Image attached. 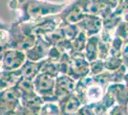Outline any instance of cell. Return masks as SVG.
<instances>
[{"label":"cell","mask_w":128,"mask_h":115,"mask_svg":"<svg viewBox=\"0 0 128 115\" xmlns=\"http://www.w3.org/2000/svg\"><path fill=\"white\" fill-rule=\"evenodd\" d=\"M40 72L48 74L52 77H56L60 75V70H59V64L58 62L56 61H52V60L45 59L42 60V64H41V69Z\"/></svg>","instance_id":"20"},{"label":"cell","mask_w":128,"mask_h":115,"mask_svg":"<svg viewBox=\"0 0 128 115\" xmlns=\"http://www.w3.org/2000/svg\"><path fill=\"white\" fill-rule=\"evenodd\" d=\"M39 115H61L58 102L56 101L44 102L39 110Z\"/></svg>","instance_id":"21"},{"label":"cell","mask_w":128,"mask_h":115,"mask_svg":"<svg viewBox=\"0 0 128 115\" xmlns=\"http://www.w3.org/2000/svg\"><path fill=\"white\" fill-rule=\"evenodd\" d=\"M127 71V68L126 66L122 64L120 67H118L116 70H105L102 73L96 75V76H93L96 79L98 82H100V83L104 84L108 86L109 84L111 83H116V82H122L124 76H125V73Z\"/></svg>","instance_id":"14"},{"label":"cell","mask_w":128,"mask_h":115,"mask_svg":"<svg viewBox=\"0 0 128 115\" xmlns=\"http://www.w3.org/2000/svg\"><path fill=\"white\" fill-rule=\"evenodd\" d=\"M108 115H128V106L115 104L107 112Z\"/></svg>","instance_id":"29"},{"label":"cell","mask_w":128,"mask_h":115,"mask_svg":"<svg viewBox=\"0 0 128 115\" xmlns=\"http://www.w3.org/2000/svg\"><path fill=\"white\" fill-rule=\"evenodd\" d=\"M67 1L61 3L48 0H9L8 8L17 13V21L32 22L49 15L59 14Z\"/></svg>","instance_id":"1"},{"label":"cell","mask_w":128,"mask_h":115,"mask_svg":"<svg viewBox=\"0 0 128 115\" xmlns=\"http://www.w3.org/2000/svg\"><path fill=\"white\" fill-rule=\"evenodd\" d=\"M76 85V81L67 74H60L56 78L54 84V98L59 102L66 96L74 93Z\"/></svg>","instance_id":"11"},{"label":"cell","mask_w":128,"mask_h":115,"mask_svg":"<svg viewBox=\"0 0 128 115\" xmlns=\"http://www.w3.org/2000/svg\"><path fill=\"white\" fill-rule=\"evenodd\" d=\"M21 77V73L18 70H14V71H7V70H2L0 73V90L5 89L8 87L14 86L16 82Z\"/></svg>","instance_id":"18"},{"label":"cell","mask_w":128,"mask_h":115,"mask_svg":"<svg viewBox=\"0 0 128 115\" xmlns=\"http://www.w3.org/2000/svg\"><path fill=\"white\" fill-rule=\"evenodd\" d=\"M60 23L61 18L59 17V14L49 15L36 21L30 22L32 32L36 37H45L51 34L59 27Z\"/></svg>","instance_id":"8"},{"label":"cell","mask_w":128,"mask_h":115,"mask_svg":"<svg viewBox=\"0 0 128 115\" xmlns=\"http://www.w3.org/2000/svg\"><path fill=\"white\" fill-rule=\"evenodd\" d=\"M122 58L123 64L128 69V38L123 41L122 49Z\"/></svg>","instance_id":"30"},{"label":"cell","mask_w":128,"mask_h":115,"mask_svg":"<svg viewBox=\"0 0 128 115\" xmlns=\"http://www.w3.org/2000/svg\"><path fill=\"white\" fill-rule=\"evenodd\" d=\"M9 34L8 30H0V60L7 50L9 49Z\"/></svg>","instance_id":"26"},{"label":"cell","mask_w":128,"mask_h":115,"mask_svg":"<svg viewBox=\"0 0 128 115\" xmlns=\"http://www.w3.org/2000/svg\"><path fill=\"white\" fill-rule=\"evenodd\" d=\"M9 47L26 52L34 44L36 36L34 34L30 22L14 21L8 29Z\"/></svg>","instance_id":"2"},{"label":"cell","mask_w":128,"mask_h":115,"mask_svg":"<svg viewBox=\"0 0 128 115\" xmlns=\"http://www.w3.org/2000/svg\"><path fill=\"white\" fill-rule=\"evenodd\" d=\"M51 46L52 45L49 43L48 40L44 37H38L34 44L25 52L27 60L34 61H40L45 60Z\"/></svg>","instance_id":"13"},{"label":"cell","mask_w":128,"mask_h":115,"mask_svg":"<svg viewBox=\"0 0 128 115\" xmlns=\"http://www.w3.org/2000/svg\"><path fill=\"white\" fill-rule=\"evenodd\" d=\"M105 63H104V60L102 59H96V60H93L90 62V74L91 76H96L105 71Z\"/></svg>","instance_id":"24"},{"label":"cell","mask_w":128,"mask_h":115,"mask_svg":"<svg viewBox=\"0 0 128 115\" xmlns=\"http://www.w3.org/2000/svg\"><path fill=\"white\" fill-rule=\"evenodd\" d=\"M19 92L21 101L20 115H39V110L44 101L36 93L34 87L25 89Z\"/></svg>","instance_id":"6"},{"label":"cell","mask_w":128,"mask_h":115,"mask_svg":"<svg viewBox=\"0 0 128 115\" xmlns=\"http://www.w3.org/2000/svg\"><path fill=\"white\" fill-rule=\"evenodd\" d=\"M114 36L118 37L122 39L125 40L128 38V23L126 21H124L123 19H122L120 23L117 25V27L115 29V33Z\"/></svg>","instance_id":"25"},{"label":"cell","mask_w":128,"mask_h":115,"mask_svg":"<svg viewBox=\"0 0 128 115\" xmlns=\"http://www.w3.org/2000/svg\"><path fill=\"white\" fill-rule=\"evenodd\" d=\"M87 38H88L87 35L84 32L80 31V33L78 34V36L73 40H71L72 50L73 51H76V52H83L86 41H87Z\"/></svg>","instance_id":"22"},{"label":"cell","mask_w":128,"mask_h":115,"mask_svg":"<svg viewBox=\"0 0 128 115\" xmlns=\"http://www.w3.org/2000/svg\"><path fill=\"white\" fill-rule=\"evenodd\" d=\"M34 86L36 91V93L43 99L44 102L47 101H56L54 98V84H56V78L45 74L42 72H39L36 78L32 80Z\"/></svg>","instance_id":"7"},{"label":"cell","mask_w":128,"mask_h":115,"mask_svg":"<svg viewBox=\"0 0 128 115\" xmlns=\"http://www.w3.org/2000/svg\"><path fill=\"white\" fill-rule=\"evenodd\" d=\"M63 53L64 52H62L61 50H59L56 46L52 45V46L50 47V49H49L48 55L46 57V59L52 60V61L58 62L59 60H60V59H61L62 55H63Z\"/></svg>","instance_id":"28"},{"label":"cell","mask_w":128,"mask_h":115,"mask_svg":"<svg viewBox=\"0 0 128 115\" xmlns=\"http://www.w3.org/2000/svg\"><path fill=\"white\" fill-rule=\"evenodd\" d=\"M80 31L84 32L87 35V37L98 35L102 31L103 21L102 17L96 15H91V14H85L83 17L80 21L76 23Z\"/></svg>","instance_id":"12"},{"label":"cell","mask_w":128,"mask_h":115,"mask_svg":"<svg viewBox=\"0 0 128 115\" xmlns=\"http://www.w3.org/2000/svg\"><path fill=\"white\" fill-rule=\"evenodd\" d=\"M58 104L61 115H75L82 105V103L74 92L60 100Z\"/></svg>","instance_id":"15"},{"label":"cell","mask_w":128,"mask_h":115,"mask_svg":"<svg viewBox=\"0 0 128 115\" xmlns=\"http://www.w3.org/2000/svg\"><path fill=\"white\" fill-rule=\"evenodd\" d=\"M2 72V67H1V63H0V73Z\"/></svg>","instance_id":"34"},{"label":"cell","mask_w":128,"mask_h":115,"mask_svg":"<svg viewBox=\"0 0 128 115\" xmlns=\"http://www.w3.org/2000/svg\"><path fill=\"white\" fill-rule=\"evenodd\" d=\"M107 86L98 82L91 75L76 81L75 93L78 97L82 104L96 103L103 97Z\"/></svg>","instance_id":"3"},{"label":"cell","mask_w":128,"mask_h":115,"mask_svg":"<svg viewBox=\"0 0 128 115\" xmlns=\"http://www.w3.org/2000/svg\"><path fill=\"white\" fill-rule=\"evenodd\" d=\"M9 26H10V24H7L0 19V30H8Z\"/></svg>","instance_id":"31"},{"label":"cell","mask_w":128,"mask_h":115,"mask_svg":"<svg viewBox=\"0 0 128 115\" xmlns=\"http://www.w3.org/2000/svg\"><path fill=\"white\" fill-rule=\"evenodd\" d=\"M98 41H100L98 35L91 36L87 38L83 54L85 59L89 62L98 59Z\"/></svg>","instance_id":"17"},{"label":"cell","mask_w":128,"mask_h":115,"mask_svg":"<svg viewBox=\"0 0 128 115\" xmlns=\"http://www.w3.org/2000/svg\"><path fill=\"white\" fill-rule=\"evenodd\" d=\"M85 15L80 0H69L59 13L62 24H76Z\"/></svg>","instance_id":"9"},{"label":"cell","mask_w":128,"mask_h":115,"mask_svg":"<svg viewBox=\"0 0 128 115\" xmlns=\"http://www.w3.org/2000/svg\"><path fill=\"white\" fill-rule=\"evenodd\" d=\"M26 60L27 57L24 51L9 48L4 53L0 60V63L2 70L14 71V70H18Z\"/></svg>","instance_id":"10"},{"label":"cell","mask_w":128,"mask_h":115,"mask_svg":"<svg viewBox=\"0 0 128 115\" xmlns=\"http://www.w3.org/2000/svg\"><path fill=\"white\" fill-rule=\"evenodd\" d=\"M41 64H42V60L34 61V60H27L24 62V64L19 68L21 76L28 78V79H31V80H34L36 78V76L40 72Z\"/></svg>","instance_id":"19"},{"label":"cell","mask_w":128,"mask_h":115,"mask_svg":"<svg viewBox=\"0 0 128 115\" xmlns=\"http://www.w3.org/2000/svg\"><path fill=\"white\" fill-rule=\"evenodd\" d=\"M104 63H105L106 70H110V71L116 70L123 64L122 58L118 57V56L108 55L106 57V59L104 60Z\"/></svg>","instance_id":"23"},{"label":"cell","mask_w":128,"mask_h":115,"mask_svg":"<svg viewBox=\"0 0 128 115\" xmlns=\"http://www.w3.org/2000/svg\"><path fill=\"white\" fill-rule=\"evenodd\" d=\"M123 82L128 86V69L127 71H126V73H125V76H124V79H123Z\"/></svg>","instance_id":"32"},{"label":"cell","mask_w":128,"mask_h":115,"mask_svg":"<svg viewBox=\"0 0 128 115\" xmlns=\"http://www.w3.org/2000/svg\"><path fill=\"white\" fill-rule=\"evenodd\" d=\"M122 19L124 20V21H126L128 23V13L126 14V15H125V16H124V17H122Z\"/></svg>","instance_id":"33"},{"label":"cell","mask_w":128,"mask_h":115,"mask_svg":"<svg viewBox=\"0 0 128 115\" xmlns=\"http://www.w3.org/2000/svg\"><path fill=\"white\" fill-rule=\"evenodd\" d=\"M20 92L16 86L0 90V115H20Z\"/></svg>","instance_id":"4"},{"label":"cell","mask_w":128,"mask_h":115,"mask_svg":"<svg viewBox=\"0 0 128 115\" xmlns=\"http://www.w3.org/2000/svg\"><path fill=\"white\" fill-rule=\"evenodd\" d=\"M106 90L112 94L116 104L128 106V86L123 82L111 83L107 86Z\"/></svg>","instance_id":"16"},{"label":"cell","mask_w":128,"mask_h":115,"mask_svg":"<svg viewBox=\"0 0 128 115\" xmlns=\"http://www.w3.org/2000/svg\"><path fill=\"white\" fill-rule=\"evenodd\" d=\"M67 75L78 81L90 74V62L85 59L83 52L71 51Z\"/></svg>","instance_id":"5"},{"label":"cell","mask_w":128,"mask_h":115,"mask_svg":"<svg viewBox=\"0 0 128 115\" xmlns=\"http://www.w3.org/2000/svg\"><path fill=\"white\" fill-rule=\"evenodd\" d=\"M113 12L122 18L128 13V0H118L117 6L114 8Z\"/></svg>","instance_id":"27"}]
</instances>
